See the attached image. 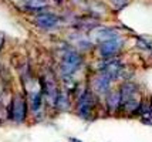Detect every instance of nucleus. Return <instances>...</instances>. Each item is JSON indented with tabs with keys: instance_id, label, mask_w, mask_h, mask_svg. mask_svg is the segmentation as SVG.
<instances>
[{
	"instance_id": "nucleus-4",
	"label": "nucleus",
	"mask_w": 152,
	"mask_h": 142,
	"mask_svg": "<svg viewBox=\"0 0 152 142\" xmlns=\"http://www.w3.org/2000/svg\"><path fill=\"white\" fill-rule=\"evenodd\" d=\"M121 44H122V41L119 40V39H111V40L101 41L99 43V53L102 55V58L108 60V58L114 57L119 51Z\"/></svg>"
},
{
	"instance_id": "nucleus-15",
	"label": "nucleus",
	"mask_w": 152,
	"mask_h": 142,
	"mask_svg": "<svg viewBox=\"0 0 152 142\" xmlns=\"http://www.w3.org/2000/svg\"><path fill=\"white\" fill-rule=\"evenodd\" d=\"M111 1H113L114 7H115L117 10H121V9L125 7L126 3H128V0H111Z\"/></svg>"
},
{
	"instance_id": "nucleus-11",
	"label": "nucleus",
	"mask_w": 152,
	"mask_h": 142,
	"mask_svg": "<svg viewBox=\"0 0 152 142\" xmlns=\"http://www.w3.org/2000/svg\"><path fill=\"white\" fill-rule=\"evenodd\" d=\"M95 39L99 43L105 40H111V39H118V31L114 28H101V31L95 34Z\"/></svg>"
},
{
	"instance_id": "nucleus-13",
	"label": "nucleus",
	"mask_w": 152,
	"mask_h": 142,
	"mask_svg": "<svg viewBox=\"0 0 152 142\" xmlns=\"http://www.w3.org/2000/svg\"><path fill=\"white\" fill-rule=\"evenodd\" d=\"M137 44H138V47L142 48V50H152V43L149 40L144 39V37H138V39H137Z\"/></svg>"
},
{
	"instance_id": "nucleus-6",
	"label": "nucleus",
	"mask_w": 152,
	"mask_h": 142,
	"mask_svg": "<svg viewBox=\"0 0 152 142\" xmlns=\"http://www.w3.org/2000/svg\"><path fill=\"white\" fill-rule=\"evenodd\" d=\"M60 19L57 17V16H54V14L51 13H41L39 14L37 17H36V20H34V23L39 26V27L41 28H53L56 27L57 24H58Z\"/></svg>"
},
{
	"instance_id": "nucleus-14",
	"label": "nucleus",
	"mask_w": 152,
	"mask_h": 142,
	"mask_svg": "<svg viewBox=\"0 0 152 142\" xmlns=\"http://www.w3.org/2000/svg\"><path fill=\"white\" fill-rule=\"evenodd\" d=\"M40 107H41V92H37L31 97V108L33 111H37Z\"/></svg>"
},
{
	"instance_id": "nucleus-8",
	"label": "nucleus",
	"mask_w": 152,
	"mask_h": 142,
	"mask_svg": "<svg viewBox=\"0 0 152 142\" xmlns=\"http://www.w3.org/2000/svg\"><path fill=\"white\" fill-rule=\"evenodd\" d=\"M111 78L105 75L104 73H101V74L95 78V81H94V88H95V91L97 92H101V94H105L110 91V87H111Z\"/></svg>"
},
{
	"instance_id": "nucleus-16",
	"label": "nucleus",
	"mask_w": 152,
	"mask_h": 142,
	"mask_svg": "<svg viewBox=\"0 0 152 142\" xmlns=\"http://www.w3.org/2000/svg\"><path fill=\"white\" fill-rule=\"evenodd\" d=\"M70 142H81V141H77V139H74V138H71V139H70Z\"/></svg>"
},
{
	"instance_id": "nucleus-1",
	"label": "nucleus",
	"mask_w": 152,
	"mask_h": 142,
	"mask_svg": "<svg viewBox=\"0 0 152 142\" xmlns=\"http://www.w3.org/2000/svg\"><path fill=\"white\" fill-rule=\"evenodd\" d=\"M27 115V102L26 98H23L21 95H16L13 100L10 101L7 117L10 119H14L16 122H23L26 119Z\"/></svg>"
},
{
	"instance_id": "nucleus-12",
	"label": "nucleus",
	"mask_w": 152,
	"mask_h": 142,
	"mask_svg": "<svg viewBox=\"0 0 152 142\" xmlns=\"http://www.w3.org/2000/svg\"><path fill=\"white\" fill-rule=\"evenodd\" d=\"M26 7L31 12H41L47 7L46 0H27Z\"/></svg>"
},
{
	"instance_id": "nucleus-3",
	"label": "nucleus",
	"mask_w": 152,
	"mask_h": 142,
	"mask_svg": "<svg viewBox=\"0 0 152 142\" xmlns=\"http://www.w3.org/2000/svg\"><path fill=\"white\" fill-rule=\"evenodd\" d=\"M95 105V97H94L90 91H86L84 94L81 95L78 101V105H77V109H78V115L84 119H88L91 114H93V108Z\"/></svg>"
},
{
	"instance_id": "nucleus-7",
	"label": "nucleus",
	"mask_w": 152,
	"mask_h": 142,
	"mask_svg": "<svg viewBox=\"0 0 152 142\" xmlns=\"http://www.w3.org/2000/svg\"><path fill=\"white\" fill-rule=\"evenodd\" d=\"M118 92H119L121 104H122V102H125L126 100H129V98H132L135 95H138V87H137L135 84H132V82H125V84L121 87V90H119ZM121 104H119V105H121Z\"/></svg>"
},
{
	"instance_id": "nucleus-2",
	"label": "nucleus",
	"mask_w": 152,
	"mask_h": 142,
	"mask_svg": "<svg viewBox=\"0 0 152 142\" xmlns=\"http://www.w3.org/2000/svg\"><path fill=\"white\" fill-rule=\"evenodd\" d=\"M83 63L81 55L77 51L68 50L66 54L63 55V63H61V73L64 75H73L78 70L80 64Z\"/></svg>"
},
{
	"instance_id": "nucleus-9",
	"label": "nucleus",
	"mask_w": 152,
	"mask_h": 142,
	"mask_svg": "<svg viewBox=\"0 0 152 142\" xmlns=\"http://www.w3.org/2000/svg\"><path fill=\"white\" fill-rule=\"evenodd\" d=\"M105 104H107V108H108L110 112L118 111L119 104H121L118 91H108V92H107V97H105Z\"/></svg>"
},
{
	"instance_id": "nucleus-5",
	"label": "nucleus",
	"mask_w": 152,
	"mask_h": 142,
	"mask_svg": "<svg viewBox=\"0 0 152 142\" xmlns=\"http://www.w3.org/2000/svg\"><path fill=\"white\" fill-rule=\"evenodd\" d=\"M122 70H124V67H122L121 61H119L118 58H113V60H108L105 64L102 66L101 73H104V74L108 75L111 80H114V78H117V77L121 75Z\"/></svg>"
},
{
	"instance_id": "nucleus-10",
	"label": "nucleus",
	"mask_w": 152,
	"mask_h": 142,
	"mask_svg": "<svg viewBox=\"0 0 152 142\" xmlns=\"http://www.w3.org/2000/svg\"><path fill=\"white\" fill-rule=\"evenodd\" d=\"M135 114L145 117V115H152V97H146L142 101H139V105Z\"/></svg>"
}]
</instances>
